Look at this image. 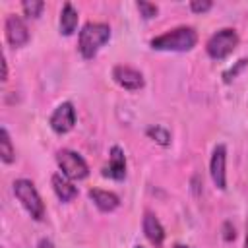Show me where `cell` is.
<instances>
[{"label":"cell","mask_w":248,"mask_h":248,"mask_svg":"<svg viewBox=\"0 0 248 248\" xmlns=\"http://www.w3.org/2000/svg\"><path fill=\"white\" fill-rule=\"evenodd\" d=\"M174 248H190V246H184V244H174Z\"/></svg>","instance_id":"cell-22"},{"label":"cell","mask_w":248,"mask_h":248,"mask_svg":"<svg viewBox=\"0 0 248 248\" xmlns=\"http://www.w3.org/2000/svg\"><path fill=\"white\" fill-rule=\"evenodd\" d=\"M76 124V110L72 103H62L54 108V112L50 114V128L56 134H68Z\"/></svg>","instance_id":"cell-6"},{"label":"cell","mask_w":248,"mask_h":248,"mask_svg":"<svg viewBox=\"0 0 248 248\" xmlns=\"http://www.w3.org/2000/svg\"><path fill=\"white\" fill-rule=\"evenodd\" d=\"M147 136L153 141H157L159 145H169L170 143V134L165 128H161V126H149L147 128Z\"/></svg>","instance_id":"cell-16"},{"label":"cell","mask_w":248,"mask_h":248,"mask_svg":"<svg viewBox=\"0 0 248 248\" xmlns=\"http://www.w3.org/2000/svg\"><path fill=\"white\" fill-rule=\"evenodd\" d=\"M52 188L62 202H72L78 196V188L64 174H52Z\"/></svg>","instance_id":"cell-13"},{"label":"cell","mask_w":248,"mask_h":248,"mask_svg":"<svg viewBox=\"0 0 248 248\" xmlns=\"http://www.w3.org/2000/svg\"><path fill=\"white\" fill-rule=\"evenodd\" d=\"M23 12H25V16H29V17H39L41 16V12H43V8H45V2H41V0H27V2H23Z\"/></svg>","instance_id":"cell-17"},{"label":"cell","mask_w":248,"mask_h":248,"mask_svg":"<svg viewBox=\"0 0 248 248\" xmlns=\"http://www.w3.org/2000/svg\"><path fill=\"white\" fill-rule=\"evenodd\" d=\"M14 194L16 198L21 202V205L25 207V211L35 219V221H41L45 217V203L35 188V184L31 180H25V178H17L14 182Z\"/></svg>","instance_id":"cell-3"},{"label":"cell","mask_w":248,"mask_h":248,"mask_svg":"<svg viewBox=\"0 0 248 248\" xmlns=\"http://www.w3.org/2000/svg\"><path fill=\"white\" fill-rule=\"evenodd\" d=\"M103 176H108L112 180H124L126 176V157L124 151L118 145H112L108 155V165L103 169Z\"/></svg>","instance_id":"cell-10"},{"label":"cell","mask_w":248,"mask_h":248,"mask_svg":"<svg viewBox=\"0 0 248 248\" xmlns=\"http://www.w3.org/2000/svg\"><path fill=\"white\" fill-rule=\"evenodd\" d=\"M89 198L91 202L97 205V209L108 213V211H114L118 205H120V198L114 194V192H108V190H101V188H91L89 190Z\"/></svg>","instance_id":"cell-12"},{"label":"cell","mask_w":248,"mask_h":248,"mask_svg":"<svg viewBox=\"0 0 248 248\" xmlns=\"http://www.w3.org/2000/svg\"><path fill=\"white\" fill-rule=\"evenodd\" d=\"M211 2L209 0H192L190 2V10L192 12H196V14H203V12H207V10H211Z\"/></svg>","instance_id":"cell-19"},{"label":"cell","mask_w":248,"mask_h":248,"mask_svg":"<svg viewBox=\"0 0 248 248\" xmlns=\"http://www.w3.org/2000/svg\"><path fill=\"white\" fill-rule=\"evenodd\" d=\"M238 45V35L234 29L231 27H225V29H219L217 33H213L205 45V50L207 54L213 58V60H225Z\"/></svg>","instance_id":"cell-4"},{"label":"cell","mask_w":248,"mask_h":248,"mask_svg":"<svg viewBox=\"0 0 248 248\" xmlns=\"http://www.w3.org/2000/svg\"><path fill=\"white\" fill-rule=\"evenodd\" d=\"M39 248H54V244H52V240H48V238H43V240L39 242Z\"/></svg>","instance_id":"cell-21"},{"label":"cell","mask_w":248,"mask_h":248,"mask_svg":"<svg viewBox=\"0 0 248 248\" xmlns=\"http://www.w3.org/2000/svg\"><path fill=\"white\" fill-rule=\"evenodd\" d=\"M0 157L4 163H12L16 159V149L12 145V140H10V134L6 128L0 130Z\"/></svg>","instance_id":"cell-15"},{"label":"cell","mask_w":248,"mask_h":248,"mask_svg":"<svg viewBox=\"0 0 248 248\" xmlns=\"http://www.w3.org/2000/svg\"><path fill=\"white\" fill-rule=\"evenodd\" d=\"M246 64H248V60H246V58H242V60H238L234 68H231V70H227V72L223 74V79H225V81L229 83V81H231L232 78H236V74H238V72H240V70H242V68H244Z\"/></svg>","instance_id":"cell-20"},{"label":"cell","mask_w":248,"mask_h":248,"mask_svg":"<svg viewBox=\"0 0 248 248\" xmlns=\"http://www.w3.org/2000/svg\"><path fill=\"white\" fill-rule=\"evenodd\" d=\"M78 12L74 10V6L70 2H66L62 6V12H60V33L62 35H72L78 27Z\"/></svg>","instance_id":"cell-14"},{"label":"cell","mask_w":248,"mask_h":248,"mask_svg":"<svg viewBox=\"0 0 248 248\" xmlns=\"http://www.w3.org/2000/svg\"><path fill=\"white\" fill-rule=\"evenodd\" d=\"M110 39V27L107 23H97V21H89L81 27L79 31V39H78V48L79 54L85 60H91L99 48Z\"/></svg>","instance_id":"cell-2"},{"label":"cell","mask_w":248,"mask_h":248,"mask_svg":"<svg viewBox=\"0 0 248 248\" xmlns=\"http://www.w3.org/2000/svg\"><path fill=\"white\" fill-rule=\"evenodd\" d=\"M141 227H143V234L147 236V240L153 244V246H161L163 244V240H165V229H163V225H161V221L153 215V213H145L143 215V223H141Z\"/></svg>","instance_id":"cell-11"},{"label":"cell","mask_w":248,"mask_h":248,"mask_svg":"<svg viewBox=\"0 0 248 248\" xmlns=\"http://www.w3.org/2000/svg\"><path fill=\"white\" fill-rule=\"evenodd\" d=\"M56 163H58L62 174L70 180H83L89 174V167H87L85 159L72 149H60L56 153Z\"/></svg>","instance_id":"cell-5"},{"label":"cell","mask_w":248,"mask_h":248,"mask_svg":"<svg viewBox=\"0 0 248 248\" xmlns=\"http://www.w3.org/2000/svg\"><path fill=\"white\" fill-rule=\"evenodd\" d=\"M225 165H227V147L223 143H219L213 149V155H211V161H209V172H211L213 184L219 190H225L227 188V170H225Z\"/></svg>","instance_id":"cell-7"},{"label":"cell","mask_w":248,"mask_h":248,"mask_svg":"<svg viewBox=\"0 0 248 248\" xmlns=\"http://www.w3.org/2000/svg\"><path fill=\"white\" fill-rule=\"evenodd\" d=\"M136 8L140 10L141 17H145V19H151V17H155V16H157V12H159V8H157L155 4H151V2H143V0L136 2Z\"/></svg>","instance_id":"cell-18"},{"label":"cell","mask_w":248,"mask_h":248,"mask_svg":"<svg viewBox=\"0 0 248 248\" xmlns=\"http://www.w3.org/2000/svg\"><path fill=\"white\" fill-rule=\"evenodd\" d=\"M198 43V33L194 27H174L163 35H157L155 39H151V48L155 50H176V52H184L194 48Z\"/></svg>","instance_id":"cell-1"},{"label":"cell","mask_w":248,"mask_h":248,"mask_svg":"<svg viewBox=\"0 0 248 248\" xmlns=\"http://www.w3.org/2000/svg\"><path fill=\"white\" fill-rule=\"evenodd\" d=\"M4 29H6V39H8V43L12 45V46H23L27 41H29V31H27V25L23 23V19L19 17V16H16V14H10L8 17H6V25H4Z\"/></svg>","instance_id":"cell-8"},{"label":"cell","mask_w":248,"mask_h":248,"mask_svg":"<svg viewBox=\"0 0 248 248\" xmlns=\"http://www.w3.org/2000/svg\"><path fill=\"white\" fill-rule=\"evenodd\" d=\"M112 79L128 91H138V89L143 87V76L138 70H134L130 66H124V64H118V66L112 68Z\"/></svg>","instance_id":"cell-9"},{"label":"cell","mask_w":248,"mask_h":248,"mask_svg":"<svg viewBox=\"0 0 248 248\" xmlns=\"http://www.w3.org/2000/svg\"><path fill=\"white\" fill-rule=\"evenodd\" d=\"M136 248H143V246H136Z\"/></svg>","instance_id":"cell-23"}]
</instances>
